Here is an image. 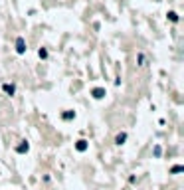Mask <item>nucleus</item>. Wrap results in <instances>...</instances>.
<instances>
[{
	"label": "nucleus",
	"mask_w": 184,
	"mask_h": 190,
	"mask_svg": "<svg viewBox=\"0 0 184 190\" xmlns=\"http://www.w3.org/2000/svg\"><path fill=\"white\" fill-rule=\"evenodd\" d=\"M168 20L170 22H178V14L176 12H168Z\"/></svg>",
	"instance_id": "9d476101"
},
{
	"label": "nucleus",
	"mask_w": 184,
	"mask_h": 190,
	"mask_svg": "<svg viewBox=\"0 0 184 190\" xmlns=\"http://www.w3.org/2000/svg\"><path fill=\"white\" fill-rule=\"evenodd\" d=\"M28 151H30V145H28V143H20V145L16 147V153H20V155L28 153Z\"/></svg>",
	"instance_id": "20e7f679"
},
{
	"label": "nucleus",
	"mask_w": 184,
	"mask_h": 190,
	"mask_svg": "<svg viewBox=\"0 0 184 190\" xmlns=\"http://www.w3.org/2000/svg\"><path fill=\"white\" fill-rule=\"evenodd\" d=\"M16 52H18V54H26V42H24L22 36L16 38Z\"/></svg>",
	"instance_id": "f257e3e1"
},
{
	"label": "nucleus",
	"mask_w": 184,
	"mask_h": 190,
	"mask_svg": "<svg viewBox=\"0 0 184 190\" xmlns=\"http://www.w3.org/2000/svg\"><path fill=\"white\" fill-rule=\"evenodd\" d=\"M87 147H89V143H87L85 139H79V141L75 143V149H77L79 153H85V151H87Z\"/></svg>",
	"instance_id": "f03ea898"
},
{
	"label": "nucleus",
	"mask_w": 184,
	"mask_h": 190,
	"mask_svg": "<svg viewBox=\"0 0 184 190\" xmlns=\"http://www.w3.org/2000/svg\"><path fill=\"white\" fill-rule=\"evenodd\" d=\"M125 141H127V133H119L115 137V143H117V145H123Z\"/></svg>",
	"instance_id": "423d86ee"
},
{
	"label": "nucleus",
	"mask_w": 184,
	"mask_h": 190,
	"mask_svg": "<svg viewBox=\"0 0 184 190\" xmlns=\"http://www.w3.org/2000/svg\"><path fill=\"white\" fill-rule=\"evenodd\" d=\"M182 170H184V166H180V164H176V166L170 168V172H172V174H178V172H182Z\"/></svg>",
	"instance_id": "1a4fd4ad"
},
{
	"label": "nucleus",
	"mask_w": 184,
	"mask_h": 190,
	"mask_svg": "<svg viewBox=\"0 0 184 190\" xmlns=\"http://www.w3.org/2000/svg\"><path fill=\"white\" fill-rule=\"evenodd\" d=\"M160 155H162V149H160V147H154V157H160Z\"/></svg>",
	"instance_id": "9b49d317"
},
{
	"label": "nucleus",
	"mask_w": 184,
	"mask_h": 190,
	"mask_svg": "<svg viewBox=\"0 0 184 190\" xmlns=\"http://www.w3.org/2000/svg\"><path fill=\"white\" fill-rule=\"evenodd\" d=\"M91 95H93L95 99H103V97H105V89H103V87H95V89L91 91Z\"/></svg>",
	"instance_id": "7ed1b4c3"
},
{
	"label": "nucleus",
	"mask_w": 184,
	"mask_h": 190,
	"mask_svg": "<svg viewBox=\"0 0 184 190\" xmlns=\"http://www.w3.org/2000/svg\"><path fill=\"white\" fill-rule=\"evenodd\" d=\"M61 117H64L65 121H72L73 117H75V113H73V111H65V113H64V115H61Z\"/></svg>",
	"instance_id": "0eeeda50"
},
{
	"label": "nucleus",
	"mask_w": 184,
	"mask_h": 190,
	"mask_svg": "<svg viewBox=\"0 0 184 190\" xmlns=\"http://www.w3.org/2000/svg\"><path fill=\"white\" fill-rule=\"evenodd\" d=\"M38 56H40L42 60H46V58H48V50H46V48H40V50H38Z\"/></svg>",
	"instance_id": "6e6552de"
},
{
	"label": "nucleus",
	"mask_w": 184,
	"mask_h": 190,
	"mask_svg": "<svg viewBox=\"0 0 184 190\" xmlns=\"http://www.w3.org/2000/svg\"><path fill=\"white\" fill-rule=\"evenodd\" d=\"M2 89H4V93H8V95H14L16 87H14V85H10V83H4V85H2Z\"/></svg>",
	"instance_id": "39448f33"
}]
</instances>
